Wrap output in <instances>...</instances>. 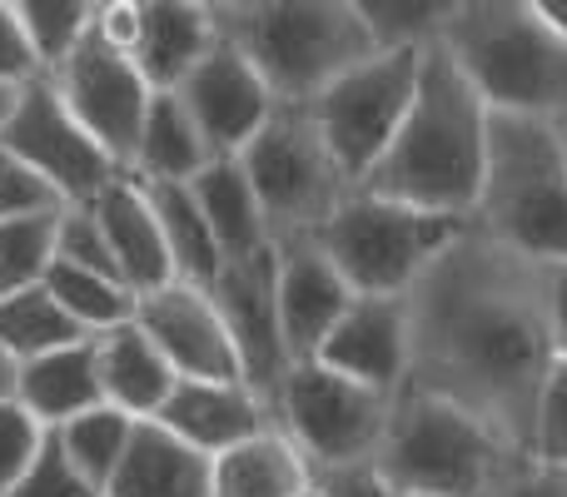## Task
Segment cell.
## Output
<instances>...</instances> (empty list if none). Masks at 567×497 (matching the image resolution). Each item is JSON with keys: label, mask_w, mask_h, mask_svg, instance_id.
Returning a JSON list of instances; mask_svg holds the SVG:
<instances>
[{"label": "cell", "mask_w": 567, "mask_h": 497, "mask_svg": "<svg viewBox=\"0 0 567 497\" xmlns=\"http://www.w3.org/2000/svg\"><path fill=\"white\" fill-rule=\"evenodd\" d=\"M409 389L463 408L508 448L533 453L538 398L558 363L548 269L493 245L478 225L409 293Z\"/></svg>", "instance_id": "cell-1"}, {"label": "cell", "mask_w": 567, "mask_h": 497, "mask_svg": "<svg viewBox=\"0 0 567 497\" xmlns=\"http://www.w3.org/2000/svg\"><path fill=\"white\" fill-rule=\"evenodd\" d=\"M488 135L493 110L468 85L458 60L443 45H429L409 120L359 189L393 205L429 209V215L473 219L483 179H488Z\"/></svg>", "instance_id": "cell-2"}, {"label": "cell", "mask_w": 567, "mask_h": 497, "mask_svg": "<svg viewBox=\"0 0 567 497\" xmlns=\"http://www.w3.org/2000/svg\"><path fill=\"white\" fill-rule=\"evenodd\" d=\"M215 25L279 105H313L333 80L379 55L359 0H225Z\"/></svg>", "instance_id": "cell-3"}, {"label": "cell", "mask_w": 567, "mask_h": 497, "mask_svg": "<svg viewBox=\"0 0 567 497\" xmlns=\"http://www.w3.org/2000/svg\"><path fill=\"white\" fill-rule=\"evenodd\" d=\"M439 45L493 115L543 125L567 115V40L538 0H453Z\"/></svg>", "instance_id": "cell-4"}, {"label": "cell", "mask_w": 567, "mask_h": 497, "mask_svg": "<svg viewBox=\"0 0 567 497\" xmlns=\"http://www.w3.org/2000/svg\"><path fill=\"white\" fill-rule=\"evenodd\" d=\"M523 463H533L528 453L508 448L463 408L433 393L403 389L393 398L389 438L373 473L419 497H503Z\"/></svg>", "instance_id": "cell-5"}, {"label": "cell", "mask_w": 567, "mask_h": 497, "mask_svg": "<svg viewBox=\"0 0 567 497\" xmlns=\"http://www.w3.org/2000/svg\"><path fill=\"white\" fill-rule=\"evenodd\" d=\"M473 225L543 269L567 263V155L553 125L493 115L488 179Z\"/></svg>", "instance_id": "cell-6"}, {"label": "cell", "mask_w": 567, "mask_h": 497, "mask_svg": "<svg viewBox=\"0 0 567 497\" xmlns=\"http://www.w3.org/2000/svg\"><path fill=\"white\" fill-rule=\"evenodd\" d=\"M473 219L429 215L413 205H393V199L363 195L353 189L339 205V215L319 229V245L333 259V269L349 279L359 299H403L433 263L443 259Z\"/></svg>", "instance_id": "cell-7"}, {"label": "cell", "mask_w": 567, "mask_h": 497, "mask_svg": "<svg viewBox=\"0 0 567 497\" xmlns=\"http://www.w3.org/2000/svg\"><path fill=\"white\" fill-rule=\"evenodd\" d=\"M239 165H245L249 185H255L275 245L279 239L319 235L339 215L343 199L353 195L349 175L329 155L309 105H279L269 115V125L249 139Z\"/></svg>", "instance_id": "cell-8"}, {"label": "cell", "mask_w": 567, "mask_h": 497, "mask_svg": "<svg viewBox=\"0 0 567 497\" xmlns=\"http://www.w3.org/2000/svg\"><path fill=\"white\" fill-rule=\"evenodd\" d=\"M393 398L373 393L323 363H293L275 398V423L309 458L313 478H343L379 463Z\"/></svg>", "instance_id": "cell-9"}, {"label": "cell", "mask_w": 567, "mask_h": 497, "mask_svg": "<svg viewBox=\"0 0 567 497\" xmlns=\"http://www.w3.org/2000/svg\"><path fill=\"white\" fill-rule=\"evenodd\" d=\"M419 65L423 50H379L363 65H353L343 80H333L319 100L309 105L329 155L359 189L373 175L389 145L399 139L403 120L419 95Z\"/></svg>", "instance_id": "cell-10"}, {"label": "cell", "mask_w": 567, "mask_h": 497, "mask_svg": "<svg viewBox=\"0 0 567 497\" xmlns=\"http://www.w3.org/2000/svg\"><path fill=\"white\" fill-rule=\"evenodd\" d=\"M50 85L60 90V100H65V110L80 120V130L130 175L135 149H140V130H145V115H150V100H155V90L140 75L135 60H130L125 50H115L90 25V35L80 40L75 55L50 75Z\"/></svg>", "instance_id": "cell-11"}, {"label": "cell", "mask_w": 567, "mask_h": 497, "mask_svg": "<svg viewBox=\"0 0 567 497\" xmlns=\"http://www.w3.org/2000/svg\"><path fill=\"white\" fill-rule=\"evenodd\" d=\"M0 149H10L20 165L35 169L65 205H90L110 179L125 175V169L80 130V120L65 110V100L50 85V75L30 80V85L20 90V105H16V115H10L6 135H0Z\"/></svg>", "instance_id": "cell-12"}, {"label": "cell", "mask_w": 567, "mask_h": 497, "mask_svg": "<svg viewBox=\"0 0 567 497\" xmlns=\"http://www.w3.org/2000/svg\"><path fill=\"white\" fill-rule=\"evenodd\" d=\"M209 299H215L219 319H225V329H229V343H235V353H239L245 383L275 408L284 379H289V369H293L289 343H284V323H279L275 245L249 253V259L225 263L219 279L209 283Z\"/></svg>", "instance_id": "cell-13"}, {"label": "cell", "mask_w": 567, "mask_h": 497, "mask_svg": "<svg viewBox=\"0 0 567 497\" xmlns=\"http://www.w3.org/2000/svg\"><path fill=\"white\" fill-rule=\"evenodd\" d=\"M185 100L189 120L199 125L209 155L215 159H239L249 149V139L269 125V115L279 110V100L269 95V85L259 80V70L219 35V45L199 60V70L175 90Z\"/></svg>", "instance_id": "cell-14"}, {"label": "cell", "mask_w": 567, "mask_h": 497, "mask_svg": "<svg viewBox=\"0 0 567 497\" xmlns=\"http://www.w3.org/2000/svg\"><path fill=\"white\" fill-rule=\"evenodd\" d=\"M135 323L155 339V349L169 359L179 379H205V383H245L239 353L229 343V329L219 319L209 289L195 283H165V289L145 293L135 309Z\"/></svg>", "instance_id": "cell-15"}, {"label": "cell", "mask_w": 567, "mask_h": 497, "mask_svg": "<svg viewBox=\"0 0 567 497\" xmlns=\"http://www.w3.org/2000/svg\"><path fill=\"white\" fill-rule=\"evenodd\" d=\"M275 289H279V323L293 363H313L343 313L359 303L333 259L313 235L279 239L275 245Z\"/></svg>", "instance_id": "cell-16"}, {"label": "cell", "mask_w": 567, "mask_h": 497, "mask_svg": "<svg viewBox=\"0 0 567 497\" xmlns=\"http://www.w3.org/2000/svg\"><path fill=\"white\" fill-rule=\"evenodd\" d=\"M323 369L343 373V379L363 383L373 393L399 398L409 389V309L403 299H359L343 323L329 333V343L319 349Z\"/></svg>", "instance_id": "cell-17"}, {"label": "cell", "mask_w": 567, "mask_h": 497, "mask_svg": "<svg viewBox=\"0 0 567 497\" xmlns=\"http://www.w3.org/2000/svg\"><path fill=\"white\" fill-rule=\"evenodd\" d=\"M155 423L175 433L179 443H189L195 453H205V458H225L229 448L249 443L255 433L275 428V408L249 383L179 379Z\"/></svg>", "instance_id": "cell-18"}, {"label": "cell", "mask_w": 567, "mask_h": 497, "mask_svg": "<svg viewBox=\"0 0 567 497\" xmlns=\"http://www.w3.org/2000/svg\"><path fill=\"white\" fill-rule=\"evenodd\" d=\"M215 45L219 25L209 0H140V40L130 60L155 95H175Z\"/></svg>", "instance_id": "cell-19"}, {"label": "cell", "mask_w": 567, "mask_h": 497, "mask_svg": "<svg viewBox=\"0 0 567 497\" xmlns=\"http://www.w3.org/2000/svg\"><path fill=\"white\" fill-rule=\"evenodd\" d=\"M100 229L110 239V253H115V269L130 289L145 299V293L175 283V263H169L165 249V229H159V215L150 205V189L140 185L135 175H120L90 199Z\"/></svg>", "instance_id": "cell-20"}, {"label": "cell", "mask_w": 567, "mask_h": 497, "mask_svg": "<svg viewBox=\"0 0 567 497\" xmlns=\"http://www.w3.org/2000/svg\"><path fill=\"white\" fill-rule=\"evenodd\" d=\"M95 363H100V389L105 403L120 413H130L135 423L159 418L165 398L175 393L179 373L169 369V359L155 349L140 323H120V329L100 333L95 339Z\"/></svg>", "instance_id": "cell-21"}, {"label": "cell", "mask_w": 567, "mask_h": 497, "mask_svg": "<svg viewBox=\"0 0 567 497\" xmlns=\"http://www.w3.org/2000/svg\"><path fill=\"white\" fill-rule=\"evenodd\" d=\"M105 497H215V458L195 453L150 418L135 428Z\"/></svg>", "instance_id": "cell-22"}, {"label": "cell", "mask_w": 567, "mask_h": 497, "mask_svg": "<svg viewBox=\"0 0 567 497\" xmlns=\"http://www.w3.org/2000/svg\"><path fill=\"white\" fill-rule=\"evenodd\" d=\"M16 403L45 433H60L65 423H75V418H85V413L105 408L100 363H95V339L75 343V349L45 353V359H35V363H20Z\"/></svg>", "instance_id": "cell-23"}, {"label": "cell", "mask_w": 567, "mask_h": 497, "mask_svg": "<svg viewBox=\"0 0 567 497\" xmlns=\"http://www.w3.org/2000/svg\"><path fill=\"white\" fill-rule=\"evenodd\" d=\"M313 488L319 478L309 458L293 448L279 423L215 458V497H309Z\"/></svg>", "instance_id": "cell-24"}, {"label": "cell", "mask_w": 567, "mask_h": 497, "mask_svg": "<svg viewBox=\"0 0 567 497\" xmlns=\"http://www.w3.org/2000/svg\"><path fill=\"white\" fill-rule=\"evenodd\" d=\"M189 195H195V205L205 209L225 263L249 259V253L275 245V235H269V225H265V209H259V195H255V185H249L239 159H215L205 175L189 179Z\"/></svg>", "instance_id": "cell-25"}, {"label": "cell", "mask_w": 567, "mask_h": 497, "mask_svg": "<svg viewBox=\"0 0 567 497\" xmlns=\"http://www.w3.org/2000/svg\"><path fill=\"white\" fill-rule=\"evenodd\" d=\"M209 165H215V155H209L199 125L189 120L185 100L179 95L150 100V115H145V130H140V149H135L130 175L145 179V185H189V179L205 175Z\"/></svg>", "instance_id": "cell-26"}, {"label": "cell", "mask_w": 567, "mask_h": 497, "mask_svg": "<svg viewBox=\"0 0 567 497\" xmlns=\"http://www.w3.org/2000/svg\"><path fill=\"white\" fill-rule=\"evenodd\" d=\"M145 185V179H140ZM150 189V205L159 215V229H165V249L169 263H175V279L179 283H195V289H209L225 269V253L215 245V229H209L205 209L195 205L189 185H145Z\"/></svg>", "instance_id": "cell-27"}, {"label": "cell", "mask_w": 567, "mask_h": 497, "mask_svg": "<svg viewBox=\"0 0 567 497\" xmlns=\"http://www.w3.org/2000/svg\"><path fill=\"white\" fill-rule=\"evenodd\" d=\"M85 339L90 333L60 309L45 283L40 289H20V293H0V349L16 363H35L45 353L75 349Z\"/></svg>", "instance_id": "cell-28"}, {"label": "cell", "mask_w": 567, "mask_h": 497, "mask_svg": "<svg viewBox=\"0 0 567 497\" xmlns=\"http://www.w3.org/2000/svg\"><path fill=\"white\" fill-rule=\"evenodd\" d=\"M45 289L55 293V303L90 333V339L120 329V323H135V309H140L135 289H125L120 279H105V273L70 269V263H55V269H50Z\"/></svg>", "instance_id": "cell-29"}, {"label": "cell", "mask_w": 567, "mask_h": 497, "mask_svg": "<svg viewBox=\"0 0 567 497\" xmlns=\"http://www.w3.org/2000/svg\"><path fill=\"white\" fill-rule=\"evenodd\" d=\"M135 428H140V423L130 418V413H120V408H110V403H105V408H95V413H85V418L65 423L55 438H60V448H65V458L75 463V468L85 473L100 493H105L110 478L120 473V463H125Z\"/></svg>", "instance_id": "cell-30"}, {"label": "cell", "mask_w": 567, "mask_h": 497, "mask_svg": "<svg viewBox=\"0 0 567 497\" xmlns=\"http://www.w3.org/2000/svg\"><path fill=\"white\" fill-rule=\"evenodd\" d=\"M60 215H25L0 219V293L40 289L60 259Z\"/></svg>", "instance_id": "cell-31"}, {"label": "cell", "mask_w": 567, "mask_h": 497, "mask_svg": "<svg viewBox=\"0 0 567 497\" xmlns=\"http://www.w3.org/2000/svg\"><path fill=\"white\" fill-rule=\"evenodd\" d=\"M16 15L40 70L55 75L80 50V40L90 35V25H95V0H16Z\"/></svg>", "instance_id": "cell-32"}, {"label": "cell", "mask_w": 567, "mask_h": 497, "mask_svg": "<svg viewBox=\"0 0 567 497\" xmlns=\"http://www.w3.org/2000/svg\"><path fill=\"white\" fill-rule=\"evenodd\" d=\"M379 50H429L443 40L453 0H359Z\"/></svg>", "instance_id": "cell-33"}, {"label": "cell", "mask_w": 567, "mask_h": 497, "mask_svg": "<svg viewBox=\"0 0 567 497\" xmlns=\"http://www.w3.org/2000/svg\"><path fill=\"white\" fill-rule=\"evenodd\" d=\"M55 263H70V269L120 279L115 253H110V239H105V229H100V219H95V209H90V205H65V215H60V259ZM120 283H125V279H120ZM125 289H130V283H125Z\"/></svg>", "instance_id": "cell-34"}, {"label": "cell", "mask_w": 567, "mask_h": 497, "mask_svg": "<svg viewBox=\"0 0 567 497\" xmlns=\"http://www.w3.org/2000/svg\"><path fill=\"white\" fill-rule=\"evenodd\" d=\"M50 433L30 418L20 403H0V497L16 493V483L30 473V463L40 458Z\"/></svg>", "instance_id": "cell-35"}, {"label": "cell", "mask_w": 567, "mask_h": 497, "mask_svg": "<svg viewBox=\"0 0 567 497\" xmlns=\"http://www.w3.org/2000/svg\"><path fill=\"white\" fill-rule=\"evenodd\" d=\"M10 497H105V493H100L95 483H90L85 473L65 458L60 438L50 433L45 448H40V458L30 463V473L16 483V493H10Z\"/></svg>", "instance_id": "cell-36"}, {"label": "cell", "mask_w": 567, "mask_h": 497, "mask_svg": "<svg viewBox=\"0 0 567 497\" xmlns=\"http://www.w3.org/2000/svg\"><path fill=\"white\" fill-rule=\"evenodd\" d=\"M55 209H65V199H60L30 165H20L10 149H0V219L55 215Z\"/></svg>", "instance_id": "cell-37"}, {"label": "cell", "mask_w": 567, "mask_h": 497, "mask_svg": "<svg viewBox=\"0 0 567 497\" xmlns=\"http://www.w3.org/2000/svg\"><path fill=\"white\" fill-rule=\"evenodd\" d=\"M533 453H538V463L567 468V359L553 363L548 383H543V398H538V438H533Z\"/></svg>", "instance_id": "cell-38"}, {"label": "cell", "mask_w": 567, "mask_h": 497, "mask_svg": "<svg viewBox=\"0 0 567 497\" xmlns=\"http://www.w3.org/2000/svg\"><path fill=\"white\" fill-rule=\"evenodd\" d=\"M35 50H30L25 30H20V15H16V0H0V85H30L40 80Z\"/></svg>", "instance_id": "cell-39"}, {"label": "cell", "mask_w": 567, "mask_h": 497, "mask_svg": "<svg viewBox=\"0 0 567 497\" xmlns=\"http://www.w3.org/2000/svg\"><path fill=\"white\" fill-rule=\"evenodd\" d=\"M95 30L130 55L140 40V0H95Z\"/></svg>", "instance_id": "cell-40"}, {"label": "cell", "mask_w": 567, "mask_h": 497, "mask_svg": "<svg viewBox=\"0 0 567 497\" xmlns=\"http://www.w3.org/2000/svg\"><path fill=\"white\" fill-rule=\"evenodd\" d=\"M503 497H567V468H553V463H523L513 473V483L503 488Z\"/></svg>", "instance_id": "cell-41"}, {"label": "cell", "mask_w": 567, "mask_h": 497, "mask_svg": "<svg viewBox=\"0 0 567 497\" xmlns=\"http://www.w3.org/2000/svg\"><path fill=\"white\" fill-rule=\"evenodd\" d=\"M319 493H329V497H419V493H403V488H393V483H383L373 468L343 473V478H323Z\"/></svg>", "instance_id": "cell-42"}, {"label": "cell", "mask_w": 567, "mask_h": 497, "mask_svg": "<svg viewBox=\"0 0 567 497\" xmlns=\"http://www.w3.org/2000/svg\"><path fill=\"white\" fill-rule=\"evenodd\" d=\"M548 323H553L558 359H567V263L548 269Z\"/></svg>", "instance_id": "cell-43"}, {"label": "cell", "mask_w": 567, "mask_h": 497, "mask_svg": "<svg viewBox=\"0 0 567 497\" xmlns=\"http://www.w3.org/2000/svg\"><path fill=\"white\" fill-rule=\"evenodd\" d=\"M16 389H20V363L0 349V403H16Z\"/></svg>", "instance_id": "cell-44"}, {"label": "cell", "mask_w": 567, "mask_h": 497, "mask_svg": "<svg viewBox=\"0 0 567 497\" xmlns=\"http://www.w3.org/2000/svg\"><path fill=\"white\" fill-rule=\"evenodd\" d=\"M20 90L25 85H0V135H6L10 115H16V105H20Z\"/></svg>", "instance_id": "cell-45"}, {"label": "cell", "mask_w": 567, "mask_h": 497, "mask_svg": "<svg viewBox=\"0 0 567 497\" xmlns=\"http://www.w3.org/2000/svg\"><path fill=\"white\" fill-rule=\"evenodd\" d=\"M538 6H543V15L553 20V30L567 40V0H538Z\"/></svg>", "instance_id": "cell-46"}, {"label": "cell", "mask_w": 567, "mask_h": 497, "mask_svg": "<svg viewBox=\"0 0 567 497\" xmlns=\"http://www.w3.org/2000/svg\"><path fill=\"white\" fill-rule=\"evenodd\" d=\"M553 135H558V145H563V155H567V115L553 120Z\"/></svg>", "instance_id": "cell-47"}, {"label": "cell", "mask_w": 567, "mask_h": 497, "mask_svg": "<svg viewBox=\"0 0 567 497\" xmlns=\"http://www.w3.org/2000/svg\"><path fill=\"white\" fill-rule=\"evenodd\" d=\"M309 497H329V493H319V488H313V493H309Z\"/></svg>", "instance_id": "cell-48"}]
</instances>
